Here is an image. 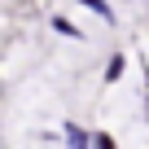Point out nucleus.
Returning <instances> with one entry per match:
<instances>
[{"mask_svg":"<svg viewBox=\"0 0 149 149\" xmlns=\"http://www.w3.org/2000/svg\"><path fill=\"white\" fill-rule=\"evenodd\" d=\"M66 140H70V149H88V145H92V136H88V132H79L74 123H66Z\"/></svg>","mask_w":149,"mask_h":149,"instance_id":"1","label":"nucleus"},{"mask_svg":"<svg viewBox=\"0 0 149 149\" xmlns=\"http://www.w3.org/2000/svg\"><path fill=\"white\" fill-rule=\"evenodd\" d=\"M123 70H127V61H123V53H114V57H110V66H105V84H114Z\"/></svg>","mask_w":149,"mask_h":149,"instance_id":"2","label":"nucleus"},{"mask_svg":"<svg viewBox=\"0 0 149 149\" xmlns=\"http://www.w3.org/2000/svg\"><path fill=\"white\" fill-rule=\"evenodd\" d=\"M84 5H88V9H92V13H101V18H105V22H114V9H110V5H105V0H84Z\"/></svg>","mask_w":149,"mask_h":149,"instance_id":"3","label":"nucleus"},{"mask_svg":"<svg viewBox=\"0 0 149 149\" xmlns=\"http://www.w3.org/2000/svg\"><path fill=\"white\" fill-rule=\"evenodd\" d=\"M92 149H118V145H114L110 132H97V136H92Z\"/></svg>","mask_w":149,"mask_h":149,"instance_id":"4","label":"nucleus"},{"mask_svg":"<svg viewBox=\"0 0 149 149\" xmlns=\"http://www.w3.org/2000/svg\"><path fill=\"white\" fill-rule=\"evenodd\" d=\"M53 26H57V31H61V35H70V40H79V26H70V22H66V18H53Z\"/></svg>","mask_w":149,"mask_h":149,"instance_id":"5","label":"nucleus"}]
</instances>
